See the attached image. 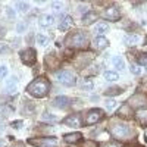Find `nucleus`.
<instances>
[{
	"mask_svg": "<svg viewBox=\"0 0 147 147\" xmlns=\"http://www.w3.org/2000/svg\"><path fill=\"white\" fill-rule=\"evenodd\" d=\"M113 65H115L116 69H121V71H122V69L125 68V60L122 59L121 56H115V57H113Z\"/></svg>",
	"mask_w": 147,
	"mask_h": 147,
	"instance_id": "obj_19",
	"label": "nucleus"
},
{
	"mask_svg": "<svg viewBox=\"0 0 147 147\" xmlns=\"http://www.w3.org/2000/svg\"><path fill=\"white\" fill-rule=\"evenodd\" d=\"M55 106L59 107V109H65L69 106V99L68 97H63V96H59L55 99Z\"/></svg>",
	"mask_w": 147,
	"mask_h": 147,
	"instance_id": "obj_15",
	"label": "nucleus"
},
{
	"mask_svg": "<svg viewBox=\"0 0 147 147\" xmlns=\"http://www.w3.org/2000/svg\"><path fill=\"white\" fill-rule=\"evenodd\" d=\"M56 80L62 84V85H66V87H72V85L77 84V77L74 75L72 72L69 71H57L55 74Z\"/></svg>",
	"mask_w": 147,
	"mask_h": 147,
	"instance_id": "obj_3",
	"label": "nucleus"
},
{
	"mask_svg": "<svg viewBox=\"0 0 147 147\" xmlns=\"http://www.w3.org/2000/svg\"><path fill=\"white\" fill-rule=\"evenodd\" d=\"M49 90H50V84L46 78H37L27 87V91L34 97H38V99L47 96Z\"/></svg>",
	"mask_w": 147,
	"mask_h": 147,
	"instance_id": "obj_1",
	"label": "nucleus"
},
{
	"mask_svg": "<svg viewBox=\"0 0 147 147\" xmlns=\"http://www.w3.org/2000/svg\"><path fill=\"white\" fill-rule=\"evenodd\" d=\"M110 134L115 138H125L129 134V128L127 124H115L112 128H110Z\"/></svg>",
	"mask_w": 147,
	"mask_h": 147,
	"instance_id": "obj_5",
	"label": "nucleus"
},
{
	"mask_svg": "<svg viewBox=\"0 0 147 147\" xmlns=\"http://www.w3.org/2000/svg\"><path fill=\"white\" fill-rule=\"evenodd\" d=\"M105 147H121L118 143H109V144H106Z\"/></svg>",
	"mask_w": 147,
	"mask_h": 147,
	"instance_id": "obj_33",
	"label": "nucleus"
},
{
	"mask_svg": "<svg viewBox=\"0 0 147 147\" xmlns=\"http://www.w3.org/2000/svg\"><path fill=\"white\" fill-rule=\"evenodd\" d=\"M16 6L19 7V10H21V12H27V10L30 9V5H28V3H24V2H18V3H16Z\"/></svg>",
	"mask_w": 147,
	"mask_h": 147,
	"instance_id": "obj_24",
	"label": "nucleus"
},
{
	"mask_svg": "<svg viewBox=\"0 0 147 147\" xmlns=\"http://www.w3.org/2000/svg\"><path fill=\"white\" fill-rule=\"evenodd\" d=\"M63 124H65V125H68V127H75V128H78V127L81 125L80 115H77V113L69 115L68 118H65V119H63Z\"/></svg>",
	"mask_w": 147,
	"mask_h": 147,
	"instance_id": "obj_9",
	"label": "nucleus"
},
{
	"mask_svg": "<svg viewBox=\"0 0 147 147\" xmlns=\"http://www.w3.org/2000/svg\"><path fill=\"white\" fill-rule=\"evenodd\" d=\"M107 30H109V25H107V24H97L94 32H96V34H99V35H102V34H105Z\"/></svg>",
	"mask_w": 147,
	"mask_h": 147,
	"instance_id": "obj_20",
	"label": "nucleus"
},
{
	"mask_svg": "<svg viewBox=\"0 0 147 147\" xmlns=\"http://www.w3.org/2000/svg\"><path fill=\"white\" fill-rule=\"evenodd\" d=\"M16 87H18V81H16V78H15V77H12V78L6 80L5 88H6V91H7L9 94H13V93L16 91Z\"/></svg>",
	"mask_w": 147,
	"mask_h": 147,
	"instance_id": "obj_10",
	"label": "nucleus"
},
{
	"mask_svg": "<svg viewBox=\"0 0 147 147\" xmlns=\"http://www.w3.org/2000/svg\"><path fill=\"white\" fill-rule=\"evenodd\" d=\"M52 6H53V9H55V10H57V12H59L60 9L63 7V3H60V2H55Z\"/></svg>",
	"mask_w": 147,
	"mask_h": 147,
	"instance_id": "obj_27",
	"label": "nucleus"
},
{
	"mask_svg": "<svg viewBox=\"0 0 147 147\" xmlns=\"http://www.w3.org/2000/svg\"><path fill=\"white\" fill-rule=\"evenodd\" d=\"M41 119H50V121H56L57 118H56L55 115H49V113H44V115L41 116Z\"/></svg>",
	"mask_w": 147,
	"mask_h": 147,
	"instance_id": "obj_31",
	"label": "nucleus"
},
{
	"mask_svg": "<svg viewBox=\"0 0 147 147\" xmlns=\"http://www.w3.org/2000/svg\"><path fill=\"white\" fill-rule=\"evenodd\" d=\"M63 138H65L66 143H78L82 138V136H81L80 132H72V134H66Z\"/></svg>",
	"mask_w": 147,
	"mask_h": 147,
	"instance_id": "obj_16",
	"label": "nucleus"
},
{
	"mask_svg": "<svg viewBox=\"0 0 147 147\" xmlns=\"http://www.w3.org/2000/svg\"><path fill=\"white\" fill-rule=\"evenodd\" d=\"M93 43H94V47H96V49H99V50H103V49H106V47L109 46L107 38H106V37H103V35L96 37Z\"/></svg>",
	"mask_w": 147,
	"mask_h": 147,
	"instance_id": "obj_11",
	"label": "nucleus"
},
{
	"mask_svg": "<svg viewBox=\"0 0 147 147\" xmlns=\"http://www.w3.org/2000/svg\"><path fill=\"white\" fill-rule=\"evenodd\" d=\"M55 24V16L53 15H50V13H47V15H43L41 18H40V25L41 27H52Z\"/></svg>",
	"mask_w": 147,
	"mask_h": 147,
	"instance_id": "obj_12",
	"label": "nucleus"
},
{
	"mask_svg": "<svg viewBox=\"0 0 147 147\" xmlns=\"http://www.w3.org/2000/svg\"><path fill=\"white\" fill-rule=\"evenodd\" d=\"M13 147H24V144H21V143H18V144H15Z\"/></svg>",
	"mask_w": 147,
	"mask_h": 147,
	"instance_id": "obj_34",
	"label": "nucleus"
},
{
	"mask_svg": "<svg viewBox=\"0 0 147 147\" xmlns=\"http://www.w3.org/2000/svg\"><path fill=\"white\" fill-rule=\"evenodd\" d=\"M96 19H97L96 12H85V15L82 16V24L84 25H91Z\"/></svg>",
	"mask_w": 147,
	"mask_h": 147,
	"instance_id": "obj_14",
	"label": "nucleus"
},
{
	"mask_svg": "<svg viewBox=\"0 0 147 147\" xmlns=\"http://www.w3.org/2000/svg\"><path fill=\"white\" fill-rule=\"evenodd\" d=\"M27 28V24H24V22H21V24H18V27H16V30H18V32H24V30Z\"/></svg>",
	"mask_w": 147,
	"mask_h": 147,
	"instance_id": "obj_29",
	"label": "nucleus"
},
{
	"mask_svg": "<svg viewBox=\"0 0 147 147\" xmlns=\"http://www.w3.org/2000/svg\"><path fill=\"white\" fill-rule=\"evenodd\" d=\"M3 146H5V143H3L2 140H0V147H3Z\"/></svg>",
	"mask_w": 147,
	"mask_h": 147,
	"instance_id": "obj_35",
	"label": "nucleus"
},
{
	"mask_svg": "<svg viewBox=\"0 0 147 147\" xmlns=\"http://www.w3.org/2000/svg\"><path fill=\"white\" fill-rule=\"evenodd\" d=\"M116 107V102L115 100H107L106 102V109L109 110V112H110V110H113Z\"/></svg>",
	"mask_w": 147,
	"mask_h": 147,
	"instance_id": "obj_25",
	"label": "nucleus"
},
{
	"mask_svg": "<svg viewBox=\"0 0 147 147\" xmlns=\"http://www.w3.org/2000/svg\"><path fill=\"white\" fill-rule=\"evenodd\" d=\"M138 63L143 66H147V55H141L138 56Z\"/></svg>",
	"mask_w": 147,
	"mask_h": 147,
	"instance_id": "obj_26",
	"label": "nucleus"
},
{
	"mask_svg": "<svg viewBox=\"0 0 147 147\" xmlns=\"http://www.w3.org/2000/svg\"><path fill=\"white\" fill-rule=\"evenodd\" d=\"M131 72H132V74H136V75H138L141 71H140V68H138L137 65H131Z\"/></svg>",
	"mask_w": 147,
	"mask_h": 147,
	"instance_id": "obj_30",
	"label": "nucleus"
},
{
	"mask_svg": "<svg viewBox=\"0 0 147 147\" xmlns=\"http://www.w3.org/2000/svg\"><path fill=\"white\" fill-rule=\"evenodd\" d=\"M71 25H72V18H71L69 15H65V16H62V19H60L59 30H60V31H66Z\"/></svg>",
	"mask_w": 147,
	"mask_h": 147,
	"instance_id": "obj_13",
	"label": "nucleus"
},
{
	"mask_svg": "<svg viewBox=\"0 0 147 147\" xmlns=\"http://www.w3.org/2000/svg\"><path fill=\"white\" fill-rule=\"evenodd\" d=\"M37 43H38L40 46H47L49 38H47V37H44V35H41V34H38V35H37Z\"/></svg>",
	"mask_w": 147,
	"mask_h": 147,
	"instance_id": "obj_23",
	"label": "nucleus"
},
{
	"mask_svg": "<svg viewBox=\"0 0 147 147\" xmlns=\"http://www.w3.org/2000/svg\"><path fill=\"white\" fill-rule=\"evenodd\" d=\"M6 13H7V15H9V18H12V19L15 18V12L12 10V7H6Z\"/></svg>",
	"mask_w": 147,
	"mask_h": 147,
	"instance_id": "obj_32",
	"label": "nucleus"
},
{
	"mask_svg": "<svg viewBox=\"0 0 147 147\" xmlns=\"http://www.w3.org/2000/svg\"><path fill=\"white\" fill-rule=\"evenodd\" d=\"M105 116L103 110L102 109H91L90 112L85 115V124L87 125H93V124H97L99 121H102Z\"/></svg>",
	"mask_w": 147,
	"mask_h": 147,
	"instance_id": "obj_4",
	"label": "nucleus"
},
{
	"mask_svg": "<svg viewBox=\"0 0 147 147\" xmlns=\"http://www.w3.org/2000/svg\"><path fill=\"white\" fill-rule=\"evenodd\" d=\"M31 144L37 146V147H57V141L56 138H40V140H31Z\"/></svg>",
	"mask_w": 147,
	"mask_h": 147,
	"instance_id": "obj_8",
	"label": "nucleus"
},
{
	"mask_svg": "<svg viewBox=\"0 0 147 147\" xmlns=\"http://www.w3.org/2000/svg\"><path fill=\"white\" fill-rule=\"evenodd\" d=\"M103 18H106L109 21H118L121 18V12L116 6H109L103 12Z\"/></svg>",
	"mask_w": 147,
	"mask_h": 147,
	"instance_id": "obj_7",
	"label": "nucleus"
},
{
	"mask_svg": "<svg viewBox=\"0 0 147 147\" xmlns=\"http://www.w3.org/2000/svg\"><path fill=\"white\" fill-rule=\"evenodd\" d=\"M103 77H105L106 81H110V82H113V81L119 80V75H118L116 72H113V71H106V72L103 74Z\"/></svg>",
	"mask_w": 147,
	"mask_h": 147,
	"instance_id": "obj_18",
	"label": "nucleus"
},
{
	"mask_svg": "<svg viewBox=\"0 0 147 147\" xmlns=\"http://www.w3.org/2000/svg\"><path fill=\"white\" fill-rule=\"evenodd\" d=\"M7 75V68L6 66H0V78H3Z\"/></svg>",
	"mask_w": 147,
	"mask_h": 147,
	"instance_id": "obj_28",
	"label": "nucleus"
},
{
	"mask_svg": "<svg viewBox=\"0 0 147 147\" xmlns=\"http://www.w3.org/2000/svg\"><path fill=\"white\" fill-rule=\"evenodd\" d=\"M88 38L87 35H85L84 32L78 31V32H74L72 35H69L66 38V44L69 47H75V49H80V47H84L85 44H87Z\"/></svg>",
	"mask_w": 147,
	"mask_h": 147,
	"instance_id": "obj_2",
	"label": "nucleus"
},
{
	"mask_svg": "<svg viewBox=\"0 0 147 147\" xmlns=\"http://www.w3.org/2000/svg\"><path fill=\"white\" fill-rule=\"evenodd\" d=\"M140 41V37L137 34H134V35H127L125 38H124V43L127 46H136L137 43Z\"/></svg>",
	"mask_w": 147,
	"mask_h": 147,
	"instance_id": "obj_17",
	"label": "nucleus"
},
{
	"mask_svg": "<svg viewBox=\"0 0 147 147\" xmlns=\"http://www.w3.org/2000/svg\"><path fill=\"white\" fill-rule=\"evenodd\" d=\"M137 118L140 119V122L143 125H146L147 124V110H137Z\"/></svg>",
	"mask_w": 147,
	"mask_h": 147,
	"instance_id": "obj_21",
	"label": "nucleus"
},
{
	"mask_svg": "<svg viewBox=\"0 0 147 147\" xmlns=\"http://www.w3.org/2000/svg\"><path fill=\"white\" fill-rule=\"evenodd\" d=\"M121 93H122V88H119V87H112V88L105 91L106 96H116V94H121Z\"/></svg>",
	"mask_w": 147,
	"mask_h": 147,
	"instance_id": "obj_22",
	"label": "nucleus"
},
{
	"mask_svg": "<svg viewBox=\"0 0 147 147\" xmlns=\"http://www.w3.org/2000/svg\"><path fill=\"white\" fill-rule=\"evenodd\" d=\"M21 60L25 65L31 66L37 62V56H35V50L34 49H27V50H22L21 52Z\"/></svg>",
	"mask_w": 147,
	"mask_h": 147,
	"instance_id": "obj_6",
	"label": "nucleus"
}]
</instances>
